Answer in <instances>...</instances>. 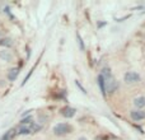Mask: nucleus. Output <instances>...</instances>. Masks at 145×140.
<instances>
[{
  "label": "nucleus",
  "instance_id": "1",
  "mask_svg": "<svg viewBox=\"0 0 145 140\" xmlns=\"http://www.w3.org/2000/svg\"><path fill=\"white\" fill-rule=\"evenodd\" d=\"M102 78L103 80H105V87H106V93H113L116 89H117L118 84L117 82H116V79L113 78L112 73H111V70L108 68H105L102 70Z\"/></svg>",
  "mask_w": 145,
  "mask_h": 140
},
{
  "label": "nucleus",
  "instance_id": "2",
  "mask_svg": "<svg viewBox=\"0 0 145 140\" xmlns=\"http://www.w3.org/2000/svg\"><path fill=\"white\" fill-rule=\"evenodd\" d=\"M40 129H41V126L37 125V124H35L33 121H32V122H29V124H20L19 128H18V130H17V134H18V135H28V134H35V133H37Z\"/></svg>",
  "mask_w": 145,
  "mask_h": 140
},
{
  "label": "nucleus",
  "instance_id": "3",
  "mask_svg": "<svg viewBox=\"0 0 145 140\" xmlns=\"http://www.w3.org/2000/svg\"><path fill=\"white\" fill-rule=\"evenodd\" d=\"M71 131H72V128L69 124H57L54 128V134L57 136H64L66 134H70Z\"/></svg>",
  "mask_w": 145,
  "mask_h": 140
},
{
  "label": "nucleus",
  "instance_id": "4",
  "mask_svg": "<svg viewBox=\"0 0 145 140\" xmlns=\"http://www.w3.org/2000/svg\"><path fill=\"white\" fill-rule=\"evenodd\" d=\"M123 82L127 84H134V83L140 82V75L135 71H127L123 75Z\"/></svg>",
  "mask_w": 145,
  "mask_h": 140
},
{
  "label": "nucleus",
  "instance_id": "5",
  "mask_svg": "<svg viewBox=\"0 0 145 140\" xmlns=\"http://www.w3.org/2000/svg\"><path fill=\"white\" fill-rule=\"evenodd\" d=\"M130 116L134 121H141L145 118V111L141 110H134L130 112Z\"/></svg>",
  "mask_w": 145,
  "mask_h": 140
},
{
  "label": "nucleus",
  "instance_id": "6",
  "mask_svg": "<svg viewBox=\"0 0 145 140\" xmlns=\"http://www.w3.org/2000/svg\"><path fill=\"white\" fill-rule=\"evenodd\" d=\"M75 112H76V110H75V108H72V107H69V106H66V107H64L63 110H61V115H63L64 117H66V118L74 117Z\"/></svg>",
  "mask_w": 145,
  "mask_h": 140
},
{
  "label": "nucleus",
  "instance_id": "7",
  "mask_svg": "<svg viewBox=\"0 0 145 140\" xmlns=\"http://www.w3.org/2000/svg\"><path fill=\"white\" fill-rule=\"evenodd\" d=\"M15 134H17V130H15V129H10V130H8L7 133L3 134V136L0 138V140H12L15 136Z\"/></svg>",
  "mask_w": 145,
  "mask_h": 140
},
{
  "label": "nucleus",
  "instance_id": "8",
  "mask_svg": "<svg viewBox=\"0 0 145 140\" xmlns=\"http://www.w3.org/2000/svg\"><path fill=\"white\" fill-rule=\"evenodd\" d=\"M18 74H19V69H18V68L10 69L9 73H8V79H9L10 82H14V80L18 78Z\"/></svg>",
  "mask_w": 145,
  "mask_h": 140
},
{
  "label": "nucleus",
  "instance_id": "9",
  "mask_svg": "<svg viewBox=\"0 0 145 140\" xmlns=\"http://www.w3.org/2000/svg\"><path fill=\"white\" fill-rule=\"evenodd\" d=\"M134 106L136 108H144L145 107V97H136L134 99Z\"/></svg>",
  "mask_w": 145,
  "mask_h": 140
},
{
  "label": "nucleus",
  "instance_id": "10",
  "mask_svg": "<svg viewBox=\"0 0 145 140\" xmlns=\"http://www.w3.org/2000/svg\"><path fill=\"white\" fill-rule=\"evenodd\" d=\"M0 59H3L4 61H12V55H10L9 51H0Z\"/></svg>",
  "mask_w": 145,
  "mask_h": 140
},
{
  "label": "nucleus",
  "instance_id": "11",
  "mask_svg": "<svg viewBox=\"0 0 145 140\" xmlns=\"http://www.w3.org/2000/svg\"><path fill=\"white\" fill-rule=\"evenodd\" d=\"M0 46H4V47H10V46H13L12 38H9V37L1 38V40H0Z\"/></svg>",
  "mask_w": 145,
  "mask_h": 140
},
{
  "label": "nucleus",
  "instance_id": "12",
  "mask_svg": "<svg viewBox=\"0 0 145 140\" xmlns=\"http://www.w3.org/2000/svg\"><path fill=\"white\" fill-rule=\"evenodd\" d=\"M98 85L101 88V92L103 96H106V87H105V80H103L102 75H98Z\"/></svg>",
  "mask_w": 145,
  "mask_h": 140
},
{
  "label": "nucleus",
  "instance_id": "13",
  "mask_svg": "<svg viewBox=\"0 0 145 140\" xmlns=\"http://www.w3.org/2000/svg\"><path fill=\"white\" fill-rule=\"evenodd\" d=\"M75 36H76V40H78V42H79V46H80V50L82 51H84V42H83V38H82V36H80V33L79 32H76L75 33Z\"/></svg>",
  "mask_w": 145,
  "mask_h": 140
},
{
  "label": "nucleus",
  "instance_id": "14",
  "mask_svg": "<svg viewBox=\"0 0 145 140\" xmlns=\"http://www.w3.org/2000/svg\"><path fill=\"white\" fill-rule=\"evenodd\" d=\"M75 85H76V87L79 88L80 90H82V93H83V94H87V90H85V89H84V87H83V85L80 84V82H79V80H75Z\"/></svg>",
  "mask_w": 145,
  "mask_h": 140
},
{
  "label": "nucleus",
  "instance_id": "15",
  "mask_svg": "<svg viewBox=\"0 0 145 140\" xmlns=\"http://www.w3.org/2000/svg\"><path fill=\"white\" fill-rule=\"evenodd\" d=\"M78 140H88V139H87V138H84V136H80V138L78 139Z\"/></svg>",
  "mask_w": 145,
  "mask_h": 140
}]
</instances>
